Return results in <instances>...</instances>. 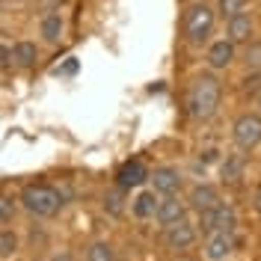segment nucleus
<instances>
[{
	"instance_id": "412c9836",
	"label": "nucleus",
	"mask_w": 261,
	"mask_h": 261,
	"mask_svg": "<svg viewBox=\"0 0 261 261\" xmlns=\"http://www.w3.org/2000/svg\"><path fill=\"white\" fill-rule=\"evenodd\" d=\"M241 9H246V0H217V12L223 18L234 15V12H241Z\"/></svg>"
},
{
	"instance_id": "7ed1b4c3",
	"label": "nucleus",
	"mask_w": 261,
	"mask_h": 261,
	"mask_svg": "<svg viewBox=\"0 0 261 261\" xmlns=\"http://www.w3.org/2000/svg\"><path fill=\"white\" fill-rule=\"evenodd\" d=\"M214 24H217V12L208 3H193L184 12V39L190 48H202L208 45L214 36Z\"/></svg>"
},
{
	"instance_id": "f3484780",
	"label": "nucleus",
	"mask_w": 261,
	"mask_h": 261,
	"mask_svg": "<svg viewBox=\"0 0 261 261\" xmlns=\"http://www.w3.org/2000/svg\"><path fill=\"white\" fill-rule=\"evenodd\" d=\"M36 63H39V48H36V42L21 39V42L12 45V65H18V68H33Z\"/></svg>"
},
{
	"instance_id": "9d476101",
	"label": "nucleus",
	"mask_w": 261,
	"mask_h": 261,
	"mask_svg": "<svg viewBox=\"0 0 261 261\" xmlns=\"http://www.w3.org/2000/svg\"><path fill=\"white\" fill-rule=\"evenodd\" d=\"M226 30H228V42H234V45H246V42H252V33H255V21H252V12H234V15L226 18Z\"/></svg>"
},
{
	"instance_id": "4be33fe9",
	"label": "nucleus",
	"mask_w": 261,
	"mask_h": 261,
	"mask_svg": "<svg viewBox=\"0 0 261 261\" xmlns=\"http://www.w3.org/2000/svg\"><path fill=\"white\" fill-rule=\"evenodd\" d=\"M122 193H125V190H113V193L104 196V208L110 214H122V208H125V205H122Z\"/></svg>"
},
{
	"instance_id": "f8f14e48",
	"label": "nucleus",
	"mask_w": 261,
	"mask_h": 261,
	"mask_svg": "<svg viewBox=\"0 0 261 261\" xmlns=\"http://www.w3.org/2000/svg\"><path fill=\"white\" fill-rule=\"evenodd\" d=\"M148 181V169L143 161H125L116 172V187L119 190H140Z\"/></svg>"
},
{
	"instance_id": "aec40b11",
	"label": "nucleus",
	"mask_w": 261,
	"mask_h": 261,
	"mask_svg": "<svg viewBox=\"0 0 261 261\" xmlns=\"http://www.w3.org/2000/svg\"><path fill=\"white\" fill-rule=\"evenodd\" d=\"M18 246H21V241H18L15 231L12 228H0V258H12L18 252Z\"/></svg>"
},
{
	"instance_id": "1a4fd4ad",
	"label": "nucleus",
	"mask_w": 261,
	"mask_h": 261,
	"mask_svg": "<svg viewBox=\"0 0 261 261\" xmlns=\"http://www.w3.org/2000/svg\"><path fill=\"white\" fill-rule=\"evenodd\" d=\"M148 181H151V190L158 196L181 193V187H184V175L175 166H158L154 172H148Z\"/></svg>"
},
{
	"instance_id": "423d86ee",
	"label": "nucleus",
	"mask_w": 261,
	"mask_h": 261,
	"mask_svg": "<svg viewBox=\"0 0 261 261\" xmlns=\"http://www.w3.org/2000/svg\"><path fill=\"white\" fill-rule=\"evenodd\" d=\"M187 214H190L187 199L181 193H172V196H161V199H158V208H154V217H151V220L161 228H166V226H175L181 220H187Z\"/></svg>"
},
{
	"instance_id": "b1692460",
	"label": "nucleus",
	"mask_w": 261,
	"mask_h": 261,
	"mask_svg": "<svg viewBox=\"0 0 261 261\" xmlns=\"http://www.w3.org/2000/svg\"><path fill=\"white\" fill-rule=\"evenodd\" d=\"M6 68H12V48L0 42V71H6Z\"/></svg>"
},
{
	"instance_id": "a878e982",
	"label": "nucleus",
	"mask_w": 261,
	"mask_h": 261,
	"mask_svg": "<svg viewBox=\"0 0 261 261\" xmlns=\"http://www.w3.org/2000/svg\"><path fill=\"white\" fill-rule=\"evenodd\" d=\"M255 205L261 208V181H258V187H255Z\"/></svg>"
},
{
	"instance_id": "5701e85b",
	"label": "nucleus",
	"mask_w": 261,
	"mask_h": 261,
	"mask_svg": "<svg viewBox=\"0 0 261 261\" xmlns=\"http://www.w3.org/2000/svg\"><path fill=\"white\" fill-rule=\"evenodd\" d=\"M12 217H15V202H12L9 196L0 193V226H3V223H9Z\"/></svg>"
},
{
	"instance_id": "9b49d317",
	"label": "nucleus",
	"mask_w": 261,
	"mask_h": 261,
	"mask_svg": "<svg viewBox=\"0 0 261 261\" xmlns=\"http://www.w3.org/2000/svg\"><path fill=\"white\" fill-rule=\"evenodd\" d=\"M196 238H199V231H196V223H190V220H181L175 226L163 228V244L169 249H190Z\"/></svg>"
},
{
	"instance_id": "0eeeda50",
	"label": "nucleus",
	"mask_w": 261,
	"mask_h": 261,
	"mask_svg": "<svg viewBox=\"0 0 261 261\" xmlns=\"http://www.w3.org/2000/svg\"><path fill=\"white\" fill-rule=\"evenodd\" d=\"M205 258L208 261H226L234 255L238 249V238L234 231H214V234H205Z\"/></svg>"
},
{
	"instance_id": "ddd939ff",
	"label": "nucleus",
	"mask_w": 261,
	"mask_h": 261,
	"mask_svg": "<svg viewBox=\"0 0 261 261\" xmlns=\"http://www.w3.org/2000/svg\"><path fill=\"white\" fill-rule=\"evenodd\" d=\"M214 202H220V187L211 181H196L187 193V208L190 211H202V208H211Z\"/></svg>"
},
{
	"instance_id": "393cba45",
	"label": "nucleus",
	"mask_w": 261,
	"mask_h": 261,
	"mask_svg": "<svg viewBox=\"0 0 261 261\" xmlns=\"http://www.w3.org/2000/svg\"><path fill=\"white\" fill-rule=\"evenodd\" d=\"M50 261H77V258H74L68 249H60V252H54V255H50Z\"/></svg>"
},
{
	"instance_id": "20e7f679",
	"label": "nucleus",
	"mask_w": 261,
	"mask_h": 261,
	"mask_svg": "<svg viewBox=\"0 0 261 261\" xmlns=\"http://www.w3.org/2000/svg\"><path fill=\"white\" fill-rule=\"evenodd\" d=\"M238 228V211L228 202H214L211 208L196 211V231L214 234V231H234Z\"/></svg>"
},
{
	"instance_id": "f257e3e1",
	"label": "nucleus",
	"mask_w": 261,
	"mask_h": 261,
	"mask_svg": "<svg viewBox=\"0 0 261 261\" xmlns=\"http://www.w3.org/2000/svg\"><path fill=\"white\" fill-rule=\"evenodd\" d=\"M220 101H223V83H220V77L217 74H199L187 86L184 107H187V116L193 122H211L217 116V110H220Z\"/></svg>"
},
{
	"instance_id": "6e6552de",
	"label": "nucleus",
	"mask_w": 261,
	"mask_h": 261,
	"mask_svg": "<svg viewBox=\"0 0 261 261\" xmlns=\"http://www.w3.org/2000/svg\"><path fill=\"white\" fill-rule=\"evenodd\" d=\"M205 60H208V68H211V71H226V68H231L234 60H238V45L228 42V39L208 42V54H205Z\"/></svg>"
},
{
	"instance_id": "dca6fc26",
	"label": "nucleus",
	"mask_w": 261,
	"mask_h": 261,
	"mask_svg": "<svg viewBox=\"0 0 261 261\" xmlns=\"http://www.w3.org/2000/svg\"><path fill=\"white\" fill-rule=\"evenodd\" d=\"M158 199L161 196L154 193V190H140V193L130 199V214L137 220H151L154 217V208H158Z\"/></svg>"
},
{
	"instance_id": "f03ea898",
	"label": "nucleus",
	"mask_w": 261,
	"mask_h": 261,
	"mask_svg": "<svg viewBox=\"0 0 261 261\" xmlns=\"http://www.w3.org/2000/svg\"><path fill=\"white\" fill-rule=\"evenodd\" d=\"M63 205H65V193L54 184H27L21 190V208L30 217H39V220L57 217Z\"/></svg>"
},
{
	"instance_id": "bb28decb",
	"label": "nucleus",
	"mask_w": 261,
	"mask_h": 261,
	"mask_svg": "<svg viewBox=\"0 0 261 261\" xmlns=\"http://www.w3.org/2000/svg\"><path fill=\"white\" fill-rule=\"evenodd\" d=\"M258 113H261V95H258Z\"/></svg>"
},
{
	"instance_id": "4468645a",
	"label": "nucleus",
	"mask_w": 261,
	"mask_h": 261,
	"mask_svg": "<svg viewBox=\"0 0 261 261\" xmlns=\"http://www.w3.org/2000/svg\"><path fill=\"white\" fill-rule=\"evenodd\" d=\"M39 36L45 45H60L65 36V18L60 12H45L39 21Z\"/></svg>"
},
{
	"instance_id": "2eb2a0df",
	"label": "nucleus",
	"mask_w": 261,
	"mask_h": 261,
	"mask_svg": "<svg viewBox=\"0 0 261 261\" xmlns=\"http://www.w3.org/2000/svg\"><path fill=\"white\" fill-rule=\"evenodd\" d=\"M244 154H226V161L220 163V181L226 184V187H238L241 181H244Z\"/></svg>"
},
{
	"instance_id": "6ab92c4d",
	"label": "nucleus",
	"mask_w": 261,
	"mask_h": 261,
	"mask_svg": "<svg viewBox=\"0 0 261 261\" xmlns=\"http://www.w3.org/2000/svg\"><path fill=\"white\" fill-rule=\"evenodd\" d=\"M244 65L252 77L261 74V42H246V50H244Z\"/></svg>"
},
{
	"instance_id": "a211bd4d",
	"label": "nucleus",
	"mask_w": 261,
	"mask_h": 261,
	"mask_svg": "<svg viewBox=\"0 0 261 261\" xmlns=\"http://www.w3.org/2000/svg\"><path fill=\"white\" fill-rule=\"evenodd\" d=\"M86 261H116V249L110 241H92L86 246Z\"/></svg>"
},
{
	"instance_id": "39448f33",
	"label": "nucleus",
	"mask_w": 261,
	"mask_h": 261,
	"mask_svg": "<svg viewBox=\"0 0 261 261\" xmlns=\"http://www.w3.org/2000/svg\"><path fill=\"white\" fill-rule=\"evenodd\" d=\"M231 143L238 151L249 154L252 148L261 146V113H244L231 125Z\"/></svg>"
}]
</instances>
